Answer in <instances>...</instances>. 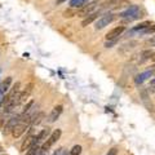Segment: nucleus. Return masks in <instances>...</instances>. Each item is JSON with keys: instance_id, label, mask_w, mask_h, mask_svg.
Segmentation results:
<instances>
[{"instance_id": "obj_1", "label": "nucleus", "mask_w": 155, "mask_h": 155, "mask_svg": "<svg viewBox=\"0 0 155 155\" xmlns=\"http://www.w3.org/2000/svg\"><path fill=\"white\" fill-rule=\"evenodd\" d=\"M120 18H124L125 21H134V19H138V18H141L142 17V12H141V9H140L138 5H130L129 8H127L124 12L120 13Z\"/></svg>"}, {"instance_id": "obj_2", "label": "nucleus", "mask_w": 155, "mask_h": 155, "mask_svg": "<svg viewBox=\"0 0 155 155\" xmlns=\"http://www.w3.org/2000/svg\"><path fill=\"white\" fill-rule=\"evenodd\" d=\"M61 134H62V130L61 129H54L53 132L51 133V136L47 138V141L41 145V150H44V151H48L53 145H54L58 140H60V137H61Z\"/></svg>"}, {"instance_id": "obj_3", "label": "nucleus", "mask_w": 155, "mask_h": 155, "mask_svg": "<svg viewBox=\"0 0 155 155\" xmlns=\"http://www.w3.org/2000/svg\"><path fill=\"white\" fill-rule=\"evenodd\" d=\"M114 18H115V16L113 13H106V14H104V16H101L96 22V26H94L96 30H102L104 27L109 26L110 23L114 21Z\"/></svg>"}, {"instance_id": "obj_4", "label": "nucleus", "mask_w": 155, "mask_h": 155, "mask_svg": "<svg viewBox=\"0 0 155 155\" xmlns=\"http://www.w3.org/2000/svg\"><path fill=\"white\" fill-rule=\"evenodd\" d=\"M97 5H98V2H91L88 3L87 5H84L83 8H80V11H79V16L80 17H87V16H89V14H92L94 12V9L97 8Z\"/></svg>"}, {"instance_id": "obj_5", "label": "nucleus", "mask_w": 155, "mask_h": 155, "mask_svg": "<svg viewBox=\"0 0 155 155\" xmlns=\"http://www.w3.org/2000/svg\"><path fill=\"white\" fill-rule=\"evenodd\" d=\"M125 31V27L124 26H116L114 28H111V30L106 34V39L107 40H116V39H119V36L122 35V34Z\"/></svg>"}, {"instance_id": "obj_6", "label": "nucleus", "mask_w": 155, "mask_h": 155, "mask_svg": "<svg viewBox=\"0 0 155 155\" xmlns=\"http://www.w3.org/2000/svg\"><path fill=\"white\" fill-rule=\"evenodd\" d=\"M31 129L32 128H30V132H28V134L26 136V138L23 140V142L21 145V151H27V150L34 145V142H35V136L36 134H34V132Z\"/></svg>"}, {"instance_id": "obj_7", "label": "nucleus", "mask_w": 155, "mask_h": 155, "mask_svg": "<svg viewBox=\"0 0 155 155\" xmlns=\"http://www.w3.org/2000/svg\"><path fill=\"white\" fill-rule=\"evenodd\" d=\"M49 136H51V130H49V128L41 129L40 132H39V133L35 136V142H34V143H36V145H39V146H41V145L47 141V138L49 137Z\"/></svg>"}, {"instance_id": "obj_8", "label": "nucleus", "mask_w": 155, "mask_h": 155, "mask_svg": "<svg viewBox=\"0 0 155 155\" xmlns=\"http://www.w3.org/2000/svg\"><path fill=\"white\" fill-rule=\"evenodd\" d=\"M19 120H21V114L12 116V118L7 122L5 127H4V133L7 134V133H9V132H12V130L14 129V127H16V125L19 123Z\"/></svg>"}, {"instance_id": "obj_9", "label": "nucleus", "mask_w": 155, "mask_h": 155, "mask_svg": "<svg viewBox=\"0 0 155 155\" xmlns=\"http://www.w3.org/2000/svg\"><path fill=\"white\" fill-rule=\"evenodd\" d=\"M32 89H34V83H28L26 85V88L23 89V92H21V94H19L18 105H22V104L26 102V101L28 100V97H30V94L32 93Z\"/></svg>"}, {"instance_id": "obj_10", "label": "nucleus", "mask_w": 155, "mask_h": 155, "mask_svg": "<svg viewBox=\"0 0 155 155\" xmlns=\"http://www.w3.org/2000/svg\"><path fill=\"white\" fill-rule=\"evenodd\" d=\"M62 110H64V106H62V105H57V106H54V107L52 109L49 116H48V122H49V123L56 122V120L60 118V115L62 114Z\"/></svg>"}, {"instance_id": "obj_11", "label": "nucleus", "mask_w": 155, "mask_h": 155, "mask_svg": "<svg viewBox=\"0 0 155 155\" xmlns=\"http://www.w3.org/2000/svg\"><path fill=\"white\" fill-rule=\"evenodd\" d=\"M151 76H153V70L145 71V72H141V74H138L137 76H136L134 81H136V84H142L143 81H146L149 78H151Z\"/></svg>"}, {"instance_id": "obj_12", "label": "nucleus", "mask_w": 155, "mask_h": 155, "mask_svg": "<svg viewBox=\"0 0 155 155\" xmlns=\"http://www.w3.org/2000/svg\"><path fill=\"white\" fill-rule=\"evenodd\" d=\"M11 84H12V76L5 78V79L0 83V92H2L3 94H5L7 92H9V89H11Z\"/></svg>"}, {"instance_id": "obj_13", "label": "nucleus", "mask_w": 155, "mask_h": 155, "mask_svg": "<svg viewBox=\"0 0 155 155\" xmlns=\"http://www.w3.org/2000/svg\"><path fill=\"white\" fill-rule=\"evenodd\" d=\"M98 16H100V13H98V12H93L92 14H89V16H87V17L83 19V22H81V25H83L84 27H85V26H88V25H91V23L93 22L94 19L98 18Z\"/></svg>"}, {"instance_id": "obj_14", "label": "nucleus", "mask_w": 155, "mask_h": 155, "mask_svg": "<svg viewBox=\"0 0 155 155\" xmlns=\"http://www.w3.org/2000/svg\"><path fill=\"white\" fill-rule=\"evenodd\" d=\"M87 4H88V0H71L70 2L71 8H76V9L83 8L84 5H87Z\"/></svg>"}, {"instance_id": "obj_15", "label": "nucleus", "mask_w": 155, "mask_h": 155, "mask_svg": "<svg viewBox=\"0 0 155 155\" xmlns=\"http://www.w3.org/2000/svg\"><path fill=\"white\" fill-rule=\"evenodd\" d=\"M78 13H79V9H76V8H69V9H66V11L64 12V17L65 18H70V17L76 16Z\"/></svg>"}, {"instance_id": "obj_16", "label": "nucleus", "mask_w": 155, "mask_h": 155, "mask_svg": "<svg viewBox=\"0 0 155 155\" xmlns=\"http://www.w3.org/2000/svg\"><path fill=\"white\" fill-rule=\"evenodd\" d=\"M40 147H41V146H39V145L34 143L32 146L27 150V154H26V155H38V154H39V150H40Z\"/></svg>"}, {"instance_id": "obj_17", "label": "nucleus", "mask_w": 155, "mask_h": 155, "mask_svg": "<svg viewBox=\"0 0 155 155\" xmlns=\"http://www.w3.org/2000/svg\"><path fill=\"white\" fill-rule=\"evenodd\" d=\"M150 25H151V23H150V22H142V23H140V25L134 26L132 31H140V32H141L142 30H145V28H146V27H149Z\"/></svg>"}, {"instance_id": "obj_18", "label": "nucleus", "mask_w": 155, "mask_h": 155, "mask_svg": "<svg viewBox=\"0 0 155 155\" xmlns=\"http://www.w3.org/2000/svg\"><path fill=\"white\" fill-rule=\"evenodd\" d=\"M80 154H81V146L80 145H75V146L70 150V155H80Z\"/></svg>"}, {"instance_id": "obj_19", "label": "nucleus", "mask_w": 155, "mask_h": 155, "mask_svg": "<svg viewBox=\"0 0 155 155\" xmlns=\"http://www.w3.org/2000/svg\"><path fill=\"white\" fill-rule=\"evenodd\" d=\"M141 56H142L141 62H142V61H146V60H149V58L153 56V52H151V51H145V52H142Z\"/></svg>"}, {"instance_id": "obj_20", "label": "nucleus", "mask_w": 155, "mask_h": 155, "mask_svg": "<svg viewBox=\"0 0 155 155\" xmlns=\"http://www.w3.org/2000/svg\"><path fill=\"white\" fill-rule=\"evenodd\" d=\"M53 155H69V153H67V149H65V147H60L58 150H56Z\"/></svg>"}, {"instance_id": "obj_21", "label": "nucleus", "mask_w": 155, "mask_h": 155, "mask_svg": "<svg viewBox=\"0 0 155 155\" xmlns=\"http://www.w3.org/2000/svg\"><path fill=\"white\" fill-rule=\"evenodd\" d=\"M153 32H155V25L149 26V27L145 28V30L141 31V34H153Z\"/></svg>"}, {"instance_id": "obj_22", "label": "nucleus", "mask_w": 155, "mask_h": 155, "mask_svg": "<svg viewBox=\"0 0 155 155\" xmlns=\"http://www.w3.org/2000/svg\"><path fill=\"white\" fill-rule=\"evenodd\" d=\"M146 44L147 45H151V47H155V35L149 39V40L146 41Z\"/></svg>"}, {"instance_id": "obj_23", "label": "nucleus", "mask_w": 155, "mask_h": 155, "mask_svg": "<svg viewBox=\"0 0 155 155\" xmlns=\"http://www.w3.org/2000/svg\"><path fill=\"white\" fill-rule=\"evenodd\" d=\"M106 155H118V149L116 147H113V149H110L109 151H107V154Z\"/></svg>"}, {"instance_id": "obj_24", "label": "nucleus", "mask_w": 155, "mask_h": 155, "mask_svg": "<svg viewBox=\"0 0 155 155\" xmlns=\"http://www.w3.org/2000/svg\"><path fill=\"white\" fill-rule=\"evenodd\" d=\"M38 155H49V154H48V151H44V150H39V154Z\"/></svg>"}, {"instance_id": "obj_25", "label": "nucleus", "mask_w": 155, "mask_h": 155, "mask_svg": "<svg viewBox=\"0 0 155 155\" xmlns=\"http://www.w3.org/2000/svg\"><path fill=\"white\" fill-rule=\"evenodd\" d=\"M151 60L155 62V53H153V56H151Z\"/></svg>"}, {"instance_id": "obj_26", "label": "nucleus", "mask_w": 155, "mask_h": 155, "mask_svg": "<svg viewBox=\"0 0 155 155\" xmlns=\"http://www.w3.org/2000/svg\"><path fill=\"white\" fill-rule=\"evenodd\" d=\"M151 85H155V79H153V80H151Z\"/></svg>"}, {"instance_id": "obj_27", "label": "nucleus", "mask_w": 155, "mask_h": 155, "mask_svg": "<svg viewBox=\"0 0 155 155\" xmlns=\"http://www.w3.org/2000/svg\"><path fill=\"white\" fill-rule=\"evenodd\" d=\"M2 151H3V147H2V146H0V153H2Z\"/></svg>"}, {"instance_id": "obj_28", "label": "nucleus", "mask_w": 155, "mask_h": 155, "mask_svg": "<svg viewBox=\"0 0 155 155\" xmlns=\"http://www.w3.org/2000/svg\"><path fill=\"white\" fill-rule=\"evenodd\" d=\"M58 2H65V0H58Z\"/></svg>"}, {"instance_id": "obj_29", "label": "nucleus", "mask_w": 155, "mask_h": 155, "mask_svg": "<svg viewBox=\"0 0 155 155\" xmlns=\"http://www.w3.org/2000/svg\"><path fill=\"white\" fill-rule=\"evenodd\" d=\"M0 8H2V5H0Z\"/></svg>"}]
</instances>
